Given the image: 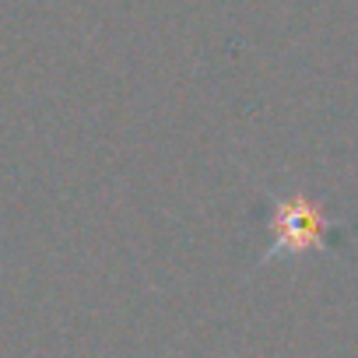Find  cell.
I'll list each match as a JSON object with an SVG mask.
<instances>
[{
  "instance_id": "obj_1",
  "label": "cell",
  "mask_w": 358,
  "mask_h": 358,
  "mask_svg": "<svg viewBox=\"0 0 358 358\" xmlns=\"http://www.w3.org/2000/svg\"><path fill=\"white\" fill-rule=\"evenodd\" d=\"M267 232H271V243L260 257V267L274 260H299L309 253H330L351 232V225L334 222L327 208L306 190H288L271 201Z\"/></svg>"
}]
</instances>
